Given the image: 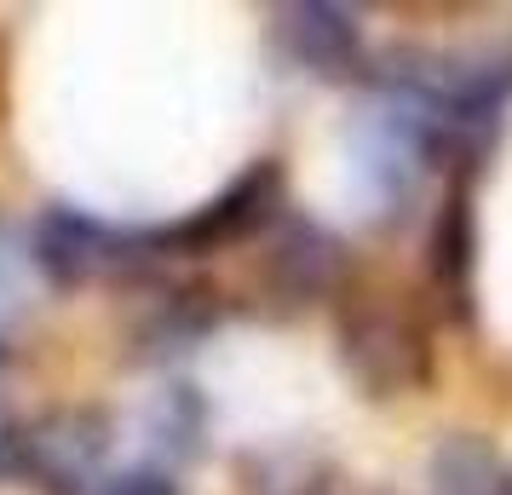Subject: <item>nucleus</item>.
Here are the masks:
<instances>
[{
    "label": "nucleus",
    "instance_id": "obj_1",
    "mask_svg": "<svg viewBox=\"0 0 512 495\" xmlns=\"http://www.w3.org/2000/svg\"><path fill=\"white\" fill-rule=\"evenodd\" d=\"M110 421L98 409H52L18 438V467L52 495H87L110 461Z\"/></svg>",
    "mask_w": 512,
    "mask_h": 495
},
{
    "label": "nucleus",
    "instance_id": "obj_2",
    "mask_svg": "<svg viewBox=\"0 0 512 495\" xmlns=\"http://www.w3.org/2000/svg\"><path fill=\"white\" fill-rule=\"evenodd\" d=\"M144 236H127L116 225H104L81 208H47L41 225H35V265L47 271L58 288L75 283H98L139 254Z\"/></svg>",
    "mask_w": 512,
    "mask_h": 495
},
{
    "label": "nucleus",
    "instance_id": "obj_3",
    "mask_svg": "<svg viewBox=\"0 0 512 495\" xmlns=\"http://www.w3.org/2000/svg\"><path fill=\"white\" fill-rule=\"evenodd\" d=\"M346 357L357 380H369L374 392H403L426 380V340L409 317L397 311H363L346 323Z\"/></svg>",
    "mask_w": 512,
    "mask_h": 495
},
{
    "label": "nucleus",
    "instance_id": "obj_4",
    "mask_svg": "<svg viewBox=\"0 0 512 495\" xmlns=\"http://www.w3.org/2000/svg\"><path fill=\"white\" fill-rule=\"evenodd\" d=\"M277 202V167L259 162L254 173H242L225 196H213L202 213H190L185 225H167L156 231L150 242H162V248H213V242H236V236H248L271 213Z\"/></svg>",
    "mask_w": 512,
    "mask_h": 495
},
{
    "label": "nucleus",
    "instance_id": "obj_5",
    "mask_svg": "<svg viewBox=\"0 0 512 495\" xmlns=\"http://www.w3.org/2000/svg\"><path fill=\"white\" fill-rule=\"evenodd\" d=\"M277 41L288 47V58L300 70L317 75H346L357 64V24H351L346 6H282L277 12Z\"/></svg>",
    "mask_w": 512,
    "mask_h": 495
},
{
    "label": "nucleus",
    "instance_id": "obj_6",
    "mask_svg": "<svg viewBox=\"0 0 512 495\" xmlns=\"http://www.w3.org/2000/svg\"><path fill=\"white\" fill-rule=\"evenodd\" d=\"M432 495H512V467L484 438H443L432 455Z\"/></svg>",
    "mask_w": 512,
    "mask_h": 495
},
{
    "label": "nucleus",
    "instance_id": "obj_7",
    "mask_svg": "<svg viewBox=\"0 0 512 495\" xmlns=\"http://www.w3.org/2000/svg\"><path fill=\"white\" fill-rule=\"evenodd\" d=\"M271 271H277V283H288L294 294H323V288H334V277H340V242H334L323 225H288Z\"/></svg>",
    "mask_w": 512,
    "mask_h": 495
},
{
    "label": "nucleus",
    "instance_id": "obj_8",
    "mask_svg": "<svg viewBox=\"0 0 512 495\" xmlns=\"http://www.w3.org/2000/svg\"><path fill=\"white\" fill-rule=\"evenodd\" d=\"M432 277H438L449 306H466V283H472V208H466V196H455L438 219V236H432Z\"/></svg>",
    "mask_w": 512,
    "mask_h": 495
},
{
    "label": "nucleus",
    "instance_id": "obj_9",
    "mask_svg": "<svg viewBox=\"0 0 512 495\" xmlns=\"http://www.w3.org/2000/svg\"><path fill=\"white\" fill-rule=\"evenodd\" d=\"M156 438H162L167 455H196L202 449V403L190 386H173L162 403H156Z\"/></svg>",
    "mask_w": 512,
    "mask_h": 495
},
{
    "label": "nucleus",
    "instance_id": "obj_10",
    "mask_svg": "<svg viewBox=\"0 0 512 495\" xmlns=\"http://www.w3.org/2000/svg\"><path fill=\"white\" fill-rule=\"evenodd\" d=\"M87 495H179V484L162 467H121V472H104Z\"/></svg>",
    "mask_w": 512,
    "mask_h": 495
},
{
    "label": "nucleus",
    "instance_id": "obj_11",
    "mask_svg": "<svg viewBox=\"0 0 512 495\" xmlns=\"http://www.w3.org/2000/svg\"><path fill=\"white\" fill-rule=\"evenodd\" d=\"M12 467H18V438H12V432L0 426V478H6Z\"/></svg>",
    "mask_w": 512,
    "mask_h": 495
},
{
    "label": "nucleus",
    "instance_id": "obj_12",
    "mask_svg": "<svg viewBox=\"0 0 512 495\" xmlns=\"http://www.w3.org/2000/svg\"><path fill=\"white\" fill-rule=\"evenodd\" d=\"M0 363H6V352H0Z\"/></svg>",
    "mask_w": 512,
    "mask_h": 495
}]
</instances>
